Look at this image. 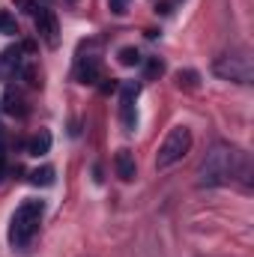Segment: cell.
Wrapping results in <instances>:
<instances>
[{
  "instance_id": "21",
  "label": "cell",
  "mask_w": 254,
  "mask_h": 257,
  "mask_svg": "<svg viewBox=\"0 0 254 257\" xmlns=\"http://www.w3.org/2000/svg\"><path fill=\"white\" fill-rule=\"evenodd\" d=\"M12 3H15V6H21L24 12H36V6H33L30 0H12Z\"/></svg>"
},
{
  "instance_id": "8",
  "label": "cell",
  "mask_w": 254,
  "mask_h": 257,
  "mask_svg": "<svg viewBox=\"0 0 254 257\" xmlns=\"http://www.w3.org/2000/svg\"><path fill=\"white\" fill-rule=\"evenodd\" d=\"M78 81L81 84H96L99 81V60L96 57H84L78 63Z\"/></svg>"
},
{
  "instance_id": "12",
  "label": "cell",
  "mask_w": 254,
  "mask_h": 257,
  "mask_svg": "<svg viewBox=\"0 0 254 257\" xmlns=\"http://www.w3.org/2000/svg\"><path fill=\"white\" fill-rule=\"evenodd\" d=\"M30 183H33V186H51V183H54V168H48V165H45V168H36V171L30 174Z\"/></svg>"
},
{
  "instance_id": "4",
  "label": "cell",
  "mask_w": 254,
  "mask_h": 257,
  "mask_svg": "<svg viewBox=\"0 0 254 257\" xmlns=\"http://www.w3.org/2000/svg\"><path fill=\"white\" fill-rule=\"evenodd\" d=\"M212 72L224 81H236V84H251L254 78V66H251V57L245 51L239 54H224L212 63Z\"/></svg>"
},
{
  "instance_id": "6",
  "label": "cell",
  "mask_w": 254,
  "mask_h": 257,
  "mask_svg": "<svg viewBox=\"0 0 254 257\" xmlns=\"http://www.w3.org/2000/svg\"><path fill=\"white\" fill-rule=\"evenodd\" d=\"M36 33L45 39V45H57L60 42V24H57V15L51 9H36Z\"/></svg>"
},
{
  "instance_id": "17",
  "label": "cell",
  "mask_w": 254,
  "mask_h": 257,
  "mask_svg": "<svg viewBox=\"0 0 254 257\" xmlns=\"http://www.w3.org/2000/svg\"><path fill=\"white\" fill-rule=\"evenodd\" d=\"M99 90H102V96H111V93H117V90H120V81H114V78H111V81H102V84H99Z\"/></svg>"
},
{
  "instance_id": "15",
  "label": "cell",
  "mask_w": 254,
  "mask_h": 257,
  "mask_svg": "<svg viewBox=\"0 0 254 257\" xmlns=\"http://www.w3.org/2000/svg\"><path fill=\"white\" fill-rule=\"evenodd\" d=\"M162 72H165V63H162L159 57H150V60H147V78H159Z\"/></svg>"
},
{
  "instance_id": "3",
  "label": "cell",
  "mask_w": 254,
  "mask_h": 257,
  "mask_svg": "<svg viewBox=\"0 0 254 257\" xmlns=\"http://www.w3.org/2000/svg\"><path fill=\"white\" fill-rule=\"evenodd\" d=\"M191 147V132L186 126H177L168 132V138L162 141L159 153H156V168H171L174 162H180Z\"/></svg>"
},
{
  "instance_id": "7",
  "label": "cell",
  "mask_w": 254,
  "mask_h": 257,
  "mask_svg": "<svg viewBox=\"0 0 254 257\" xmlns=\"http://www.w3.org/2000/svg\"><path fill=\"white\" fill-rule=\"evenodd\" d=\"M114 168H117V177L120 180H135V156L129 153V150H117V156H114Z\"/></svg>"
},
{
  "instance_id": "2",
  "label": "cell",
  "mask_w": 254,
  "mask_h": 257,
  "mask_svg": "<svg viewBox=\"0 0 254 257\" xmlns=\"http://www.w3.org/2000/svg\"><path fill=\"white\" fill-rule=\"evenodd\" d=\"M39 221H42V200H24L9 221V242L18 248L27 245L39 230Z\"/></svg>"
},
{
  "instance_id": "22",
  "label": "cell",
  "mask_w": 254,
  "mask_h": 257,
  "mask_svg": "<svg viewBox=\"0 0 254 257\" xmlns=\"http://www.w3.org/2000/svg\"><path fill=\"white\" fill-rule=\"evenodd\" d=\"M156 12H162V15H168V12H171V3H168V0H162V3H156Z\"/></svg>"
},
{
  "instance_id": "14",
  "label": "cell",
  "mask_w": 254,
  "mask_h": 257,
  "mask_svg": "<svg viewBox=\"0 0 254 257\" xmlns=\"http://www.w3.org/2000/svg\"><path fill=\"white\" fill-rule=\"evenodd\" d=\"M120 63L123 66H138L141 63V54H138V48H120Z\"/></svg>"
},
{
  "instance_id": "19",
  "label": "cell",
  "mask_w": 254,
  "mask_h": 257,
  "mask_svg": "<svg viewBox=\"0 0 254 257\" xmlns=\"http://www.w3.org/2000/svg\"><path fill=\"white\" fill-rule=\"evenodd\" d=\"M6 177V147H3V138H0V183Z\"/></svg>"
},
{
  "instance_id": "5",
  "label": "cell",
  "mask_w": 254,
  "mask_h": 257,
  "mask_svg": "<svg viewBox=\"0 0 254 257\" xmlns=\"http://www.w3.org/2000/svg\"><path fill=\"white\" fill-rule=\"evenodd\" d=\"M138 93H141V87H138V81H120V117H123V126L132 132L135 123H138V114H135V99H138Z\"/></svg>"
},
{
  "instance_id": "1",
  "label": "cell",
  "mask_w": 254,
  "mask_h": 257,
  "mask_svg": "<svg viewBox=\"0 0 254 257\" xmlns=\"http://www.w3.org/2000/svg\"><path fill=\"white\" fill-rule=\"evenodd\" d=\"M242 165H245V156L239 150H233L227 144H215L197 168V183L200 186H227L239 174Z\"/></svg>"
},
{
  "instance_id": "13",
  "label": "cell",
  "mask_w": 254,
  "mask_h": 257,
  "mask_svg": "<svg viewBox=\"0 0 254 257\" xmlns=\"http://www.w3.org/2000/svg\"><path fill=\"white\" fill-rule=\"evenodd\" d=\"M197 81H200V75H197L194 69H180V72H177V84L186 87V90H194Z\"/></svg>"
},
{
  "instance_id": "10",
  "label": "cell",
  "mask_w": 254,
  "mask_h": 257,
  "mask_svg": "<svg viewBox=\"0 0 254 257\" xmlns=\"http://www.w3.org/2000/svg\"><path fill=\"white\" fill-rule=\"evenodd\" d=\"M0 69H3V72H15V69H21V48H6L3 57H0Z\"/></svg>"
},
{
  "instance_id": "11",
  "label": "cell",
  "mask_w": 254,
  "mask_h": 257,
  "mask_svg": "<svg viewBox=\"0 0 254 257\" xmlns=\"http://www.w3.org/2000/svg\"><path fill=\"white\" fill-rule=\"evenodd\" d=\"M3 102H6V105H3V108H6V114H18V117L24 114V102H21V96H18V93H12V90H6V96H3Z\"/></svg>"
},
{
  "instance_id": "9",
  "label": "cell",
  "mask_w": 254,
  "mask_h": 257,
  "mask_svg": "<svg viewBox=\"0 0 254 257\" xmlns=\"http://www.w3.org/2000/svg\"><path fill=\"white\" fill-rule=\"evenodd\" d=\"M48 150H51V132H45V128H42L39 135H33V138H30L27 153H30V156H45Z\"/></svg>"
},
{
  "instance_id": "16",
  "label": "cell",
  "mask_w": 254,
  "mask_h": 257,
  "mask_svg": "<svg viewBox=\"0 0 254 257\" xmlns=\"http://www.w3.org/2000/svg\"><path fill=\"white\" fill-rule=\"evenodd\" d=\"M0 33H18V27H15V18H9L3 9H0Z\"/></svg>"
},
{
  "instance_id": "20",
  "label": "cell",
  "mask_w": 254,
  "mask_h": 257,
  "mask_svg": "<svg viewBox=\"0 0 254 257\" xmlns=\"http://www.w3.org/2000/svg\"><path fill=\"white\" fill-rule=\"evenodd\" d=\"M108 6H111V12H117V15H123V12H126V6H129V0H111Z\"/></svg>"
},
{
  "instance_id": "18",
  "label": "cell",
  "mask_w": 254,
  "mask_h": 257,
  "mask_svg": "<svg viewBox=\"0 0 254 257\" xmlns=\"http://www.w3.org/2000/svg\"><path fill=\"white\" fill-rule=\"evenodd\" d=\"M21 75H24V81H27L30 87H36V84H39V81H36V72H33L30 66H21Z\"/></svg>"
}]
</instances>
